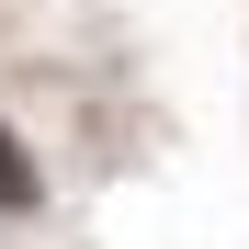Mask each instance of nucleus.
Wrapping results in <instances>:
<instances>
[{"label": "nucleus", "mask_w": 249, "mask_h": 249, "mask_svg": "<svg viewBox=\"0 0 249 249\" xmlns=\"http://www.w3.org/2000/svg\"><path fill=\"white\" fill-rule=\"evenodd\" d=\"M46 204V181H34V159H23V136L0 124V215H34Z\"/></svg>", "instance_id": "f257e3e1"}]
</instances>
